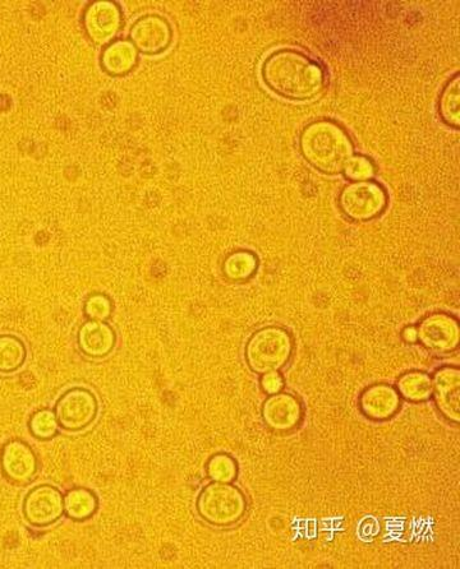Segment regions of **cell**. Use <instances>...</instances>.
<instances>
[{
  "label": "cell",
  "instance_id": "6da1fadb",
  "mask_svg": "<svg viewBox=\"0 0 460 569\" xmlns=\"http://www.w3.org/2000/svg\"><path fill=\"white\" fill-rule=\"evenodd\" d=\"M261 76L276 95L293 101L314 99L326 82L320 64L293 49L270 54L262 64Z\"/></svg>",
  "mask_w": 460,
  "mask_h": 569
},
{
  "label": "cell",
  "instance_id": "7a4b0ae2",
  "mask_svg": "<svg viewBox=\"0 0 460 569\" xmlns=\"http://www.w3.org/2000/svg\"><path fill=\"white\" fill-rule=\"evenodd\" d=\"M299 147L308 164L330 175L343 173L354 152L347 132L330 120L308 124L299 138Z\"/></svg>",
  "mask_w": 460,
  "mask_h": 569
},
{
  "label": "cell",
  "instance_id": "3957f363",
  "mask_svg": "<svg viewBox=\"0 0 460 569\" xmlns=\"http://www.w3.org/2000/svg\"><path fill=\"white\" fill-rule=\"evenodd\" d=\"M199 516L211 526L229 527L246 515L247 501L242 490L232 483H211L202 488L196 501Z\"/></svg>",
  "mask_w": 460,
  "mask_h": 569
},
{
  "label": "cell",
  "instance_id": "277c9868",
  "mask_svg": "<svg viewBox=\"0 0 460 569\" xmlns=\"http://www.w3.org/2000/svg\"><path fill=\"white\" fill-rule=\"evenodd\" d=\"M291 335L280 327H266L253 333L246 346L248 367L257 374L279 372L291 359Z\"/></svg>",
  "mask_w": 460,
  "mask_h": 569
},
{
  "label": "cell",
  "instance_id": "5b68a950",
  "mask_svg": "<svg viewBox=\"0 0 460 569\" xmlns=\"http://www.w3.org/2000/svg\"><path fill=\"white\" fill-rule=\"evenodd\" d=\"M54 414L59 428L68 433H80L90 428L99 415L95 393L84 387L69 388L55 402Z\"/></svg>",
  "mask_w": 460,
  "mask_h": 569
},
{
  "label": "cell",
  "instance_id": "8992f818",
  "mask_svg": "<svg viewBox=\"0 0 460 569\" xmlns=\"http://www.w3.org/2000/svg\"><path fill=\"white\" fill-rule=\"evenodd\" d=\"M388 205V196L380 184L353 182L345 185L339 196L343 214L354 221H368L383 214Z\"/></svg>",
  "mask_w": 460,
  "mask_h": 569
},
{
  "label": "cell",
  "instance_id": "52a82bcc",
  "mask_svg": "<svg viewBox=\"0 0 460 569\" xmlns=\"http://www.w3.org/2000/svg\"><path fill=\"white\" fill-rule=\"evenodd\" d=\"M22 515L35 529L57 524L64 516V494L52 484H40L27 492L22 502Z\"/></svg>",
  "mask_w": 460,
  "mask_h": 569
},
{
  "label": "cell",
  "instance_id": "ba28073f",
  "mask_svg": "<svg viewBox=\"0 0 460 569\" xmlns=\"http://www.w3.org/2000/svg\"><path fill=\"white\" fill-rule=\"evenodd\" d=\"M0 470L12 484H30L39 473V459L29 443L12 439L0 450Z\"/></svg>",
  "mask_w": 460,
  "mask_h": 569
},
{
  "label": "cell",
  "instance_id": "9c48e42d",
  "mask_svg": "<svg viewBox=\"0 0 460 569\" xmlns=\"http://www.w3.org/2000/svg\"><path fill=\"white\" fill-rule=\"evenodd\" d=\"M417 328V341L436 353H452L460 340L459 322L449 314L434 313L423 318Z\"/></svg>",
  "mask_w": 460,
  "mask_h": 569
},
{
  "label": "cell",
  "instance_id": "30bf717a",
  "mask_svg": "<svg viewBox=\"0 0 460 569\" xmlns=\"http://www.w3.org/2000/svg\"><path fill=\"white\" fill-rule=\"evenodd\" d=\"M130 37L137 52L156 55L165 52L172 44L173 32L167 20L151 15L135 22Z\"/></svg>",
  "mask_w": 460,
  "mask_h": 569
},
{
  "label": "cell",
  "instance_id": "8fae6325",
  "mask_svg": "<svg viewBox=\"0 0 460 569\" xmlns=\"http://www.w3.org/2000/svg\"><path fill=\"white\" fill-rule=\"evenodd\" d=\"M84 23L87 34L96 44L113 43L122 25L121 9L112 2L92 3L86 9Z\"/></svg>",
  "mask_w": 460,
  "mask_h": 569
},
{
  "label": "cell",
  "instance_id": "7c38bea8",
  "mask_svg": "<svg viewBox=\"0 0 460 569\" xmlns=\"http://www.w3.org/2000/svg\"><path fill=\"white\" fill-rule=\"evenodd\" d=\"M431 379L437 409L450 422L459 423L460 370L455 367L440 368Z\"/></svg>",
  "mask_w": 460,
  "mask_h": 569
},
{
  "label": "cell",
  "instance_id": "4fadbf2b",
  "mask_svg": "<svg viewBox=\"0 0 460 569\" xmlns=\"http://www.w3.org/2000/svg\"><path fill=\"white\" fill-rule=\"evenodd\" d=\"M302 405L297 397L289 393L270 395L262 407V418L275 432H289L298 427L302 420Z\"/></svg>",
  "mask_w": 460,
  "mask_h": 569
},
{
  "label": "cell",
  "instance_id": "5bb4252c",
  "mask_svg": "<svg viewBox=\"0 0 460 569\" xmlns=\"http://www.w3.org/2000/svg\"><path fill=\"white\" fill-rule=\"evenodd\" d=\"M78 348L91 359H104L117 345V333L105 321H87L77 333Z\"/></svg>",
  "mask_w": 460,
  "mask_h": 569
},
{
  "label": "cell",
  "instance_id": "9a60e30c",
  "mask_svg": "<svg viewBox=\"0 0 460 569\" xmlns=\"http://www.w3.org/2000/svg\"><path fill=\"white\" fill-rule=\"evenodd\" d=\"M362 413L372 420H386L398 413L399 392L388 385L368 387L360 399Z\"/></svg>",
  "mask_w": 460,
  "mask_h": 569
},
{
  "label": "cell",
  "instance_id": "2e32d148",
  "mask_svg": "<svg viewBox=\"0 0 460 569\" xmlns=\"http://www.w3.org/2000/svg\"><path fill=\"white\" fill-rule=\"evenodd\" d=\"M138 52L130 40L110 43L101 55V67L110 76H124L136 67Z\"/></svg>",
  "mask_w": 460,
  "mask_h": 569
},
{
  "label": "cell",
  "instance_id": "e0dca14e",
  "mask_svg": "<svg viewBox=\"0 0 460 569\" xmlns=\"http://www.w3.org/2000/svg\"><path fill=\"white\" fill-rule=\"evenodd\" d=\"M99 510V498L91 489L73 488L64 496V515L72 521L90 520Z\"/></svg>",
  "mask_w": 460,
  "mask_h": 569
},
{
  "label": "cell",
  "instance_id": "ac0fdd59",
  "mask_svg": "<svg viewBox=\"0 0 460 569\" xmlns=\"http://www.w3.org/2000/svg\"><path fill=\"white\" fill-rule=\"evenodd\" d=\"M27 359L25 342L15 335H0V373L11 374L23 367Z\"/></svg>",
  "mask_w": 460,
  "mask_h": 569
},
{
  "label": "cell",
  "instance_id": "d6986e66",
  "mask_svg": "<svg viewBox=\"0 0 460 569\" xmlns=\"http://www.w3.org/2000/svg\"><path fill=\"white\" fill-rule=\"evenodd\" d=\"M460 78L459 74L448 82L441 92L439 100V114L448 126L458 129L460 126Z\"/></svg>",
  "mask_w": 460,
  "mask_h": 569
},
{
  "label": "cell",
  "instance_id": "ffe728a7",
  "mask_svg": "<svg viewBox=\"0 0 460 569\" xmlns=\"http://www.w3.org/2000/svg\"><path fill=\"white\" fill-rule=\"evenodd\" d=\"M398 391L400 395L412 402L429 400L432 396V379L429 374L409 372L399 378Z\"/></svg>",
  "mask_w": 460,
  "mask_h": 569
},
{
  "label": "cell",
  "instance_id": "44dd1931",
  "mask_svg": "<svg viewBox=\"0 0 460 569\" xmlns=\"http://www.w3.org/2000/svg\"><path fill=\"white\" fill-rule=\"evenodd\" d=\"M257 270V258L252 253L239 251L225 258L223 272L232 281H246Z\"/></svg>",
  "mask_w": 460,
  "mask_h": 569
},
{
  "label": "cell",
  "instance_id": "7402d4cb",
  "mask_svg": "<svg viewBox=\"0 0 460 569\" xmlns=\"http://www.w3.org/2000/svg\"><path fill=\"white\" fill-rule=\"evenodd\" d=\"M207 478L216 483H233L238 475V465L236 460L227 453H218L211 457L206 464Z\"/></svg>",
  "mask_w": 460,
  "mask_h": 569
},
{
  "label": "cell",
  "instance_id": "603a6c76",
  "mask_svg": "<svg viewBox=\"0 0 460 569\" xmlns=\"http://www.w3.org/2000/svg\"><path fill=\"white\" fill-rule=\"evenodd\" d=\"M31 436L39 441H50L57 437L59 424L52 409H41L32 414L29 422Z\"/></svg>",
  "mask_w": 460,
  "mask_h": 569
},
{
  "label": "cell",
  "instance_id": "cb8c5ba5",
  "mask_svg": "<svg viewBox=\"0 0 460 569\" xmlns=\"http://www.w3.org/2000/svg\"><path fill=\"white\" fill-rule=\"evenodd\" d=\"M112 313L113 303L109 296L92 294L86 299L84 314L89 321H107Z\"/></svg>",
  "mask_w": 460,
  "mask_h": 569
},
{
  "label": "cell",
  "instance_id": "d4e9b609",
  "mask_svg": "<svg viewBox=\"0 0 460 569\" xmlns=\"http://www.w3.org/2000/svg\"><path fill=\"white\" fill-rule=\"evenodd\" d=\"M345 177L352 182H367L375 175V165L366 156H352L344 168Z\"/></svg>",
  "mask_w": 460,
  "mask_h": 569
},
{
  "label": "cell",
  "instance_id": "484cf974",
  "mask_svg": "<svg viewBox=\"0 0 460 569\" xmlns=\"http://www.w3.org/2000/svg\"><path fill=\"white\" fill-rule=\"evenodd\" d=\"M261 387L262 390L269 393V395H275V393H279L283 390V377L280 376V373L276 372V370H274V372L262 374Z\"/></svg>",
  "mask_w": 460,
  "mask_h": 569
},
{
  "label": "cell",
  "instance_id": "4316f807",
  "mask_svg": "<svg viewBox=\"0 0 460 569\" xmlns=\"http://www.w3.org/2000/svg\"><path fill=\"white\" fill-rule=\"evenodd\" d=\"M402 337L408 344H413L417 341V328L411 326L404 328Z\"/></svg>",
  "mask_w": 460,
  "mask_h": 569
}]
</instances>
